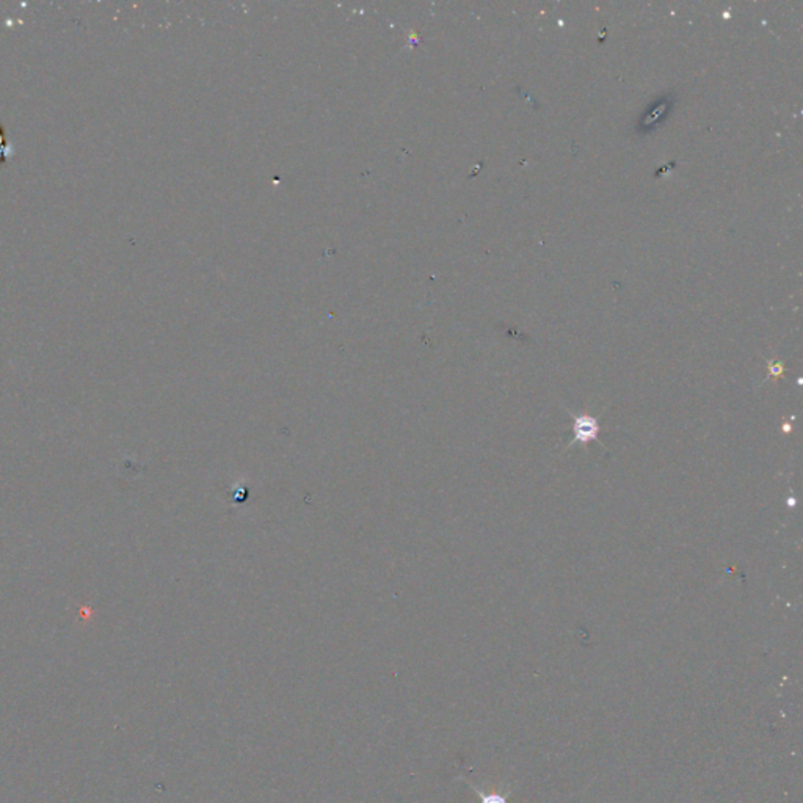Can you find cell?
I'll return each instance as SVG.
<instances>
[{
  "label": "cell",
  "instance_id": "cell-1",
  "mask_svg": "<svg viewBox=\"0 0 803 803\" xmlns=\"http://www.w3.org/2000/svg\"><path fill=\"white\" fill-rule=\"evenodd\" d=\"M574 419V425H573V432H574V439L573 443H581V444H587V443H592V441H599V422L592 418V416H573Z\"/></svg>",
  "mask_w": 803,
  "mask_h": 803
},
{
  "label": "cell",
  "instance_id": "cell-2",
  "mask_svg": "<svg viewBox=\"0 0 803 803\" xmlns=\"http://www.w3.org/2000/svg\"><path fill=\"white\" fill-rule=\"evenodd\" d=\"M476 794L480 797V803H508L507 795H502V794H496V793L483 794L482 790L477 789V788H476Z\"/></svg>",
  "mask_w": 803,
  "mask_h": 803
}]
</instances>
